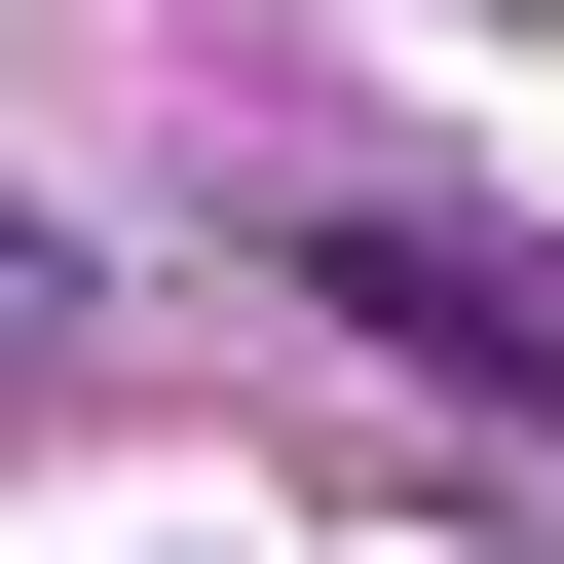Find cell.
<instances>
[{
    "label": "cell",
    "instance_id": "obj_1",
    "mask_svg": "<svg viewBox=\"0 0 564 564\" xmlns=\"http://www.w3.org/2000/svg\"><path fill=\"white\" fill-rule=\"evenodd\" d=\"M302 302H339L377 377H489V414H564V263H527L489 188H302Z\"/></svg>",
    "mask_w": 564,
    "mask_h": 564
}]
</instances>
